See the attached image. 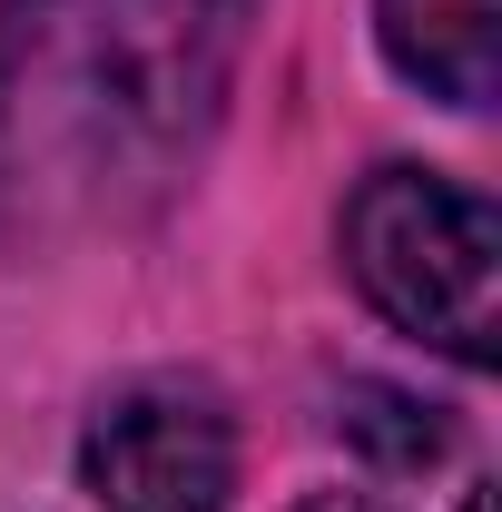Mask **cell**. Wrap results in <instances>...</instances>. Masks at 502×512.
<instances>
[{
  "mask_svg": "<svg viewBox=\"0 0 502 512\" xmlns=\"http://www.w3.org/2000/svg\"><path fill=\"white\" fill-rule=\"evenodd\" d=\"M79 483L109 512H227L237 503V424L207 384L138 375L89 414Z\"/></svg>",
  "mask_w": 502,
  "mask_h": 512,
  "instance_id": "obj_3",
  "label": "cell"
},
{
  "mask_svg": "<svg viewBox=\"0 0 502 512\" xmlns=\"http://www.w3.org/2000/svg\"><path fill=\"white\" fill-rule=\"evenodd\" d=\"M345 266L404 335L443 345L453 365H493V276L502 217L434 168H375L345 207Z\"/></svg>",
  "mask_w": 502,
  "mask_h": 512,
  "instance_id": "obj_2",
  "label": "cell"
},
{
  "mask_svg": "<svg viewBox=\"0 0 502 512\" xmlns=\"http://www.w3.org/2000/svg\"><path fill=\"white\" fill-rule=\"evenodd\" d=\"M256 0H0V247L158 217L207 158Z\"/></svg>",
  "mask_w": 502,
  "mask_h": 512,
  "instance_id": "obj_1",
  "label": "cell"
},
{
  "mask_svg": "<svg viewBox=\"0 0 502 512\" xmlns=\"http://www.w3.org/2000/svg\"><path fill=\"white\" fill-rule=\"evenodd\" d=\"M335 424H345V444H365L375 463H394V473H424V463H443V444H453V424H443L434 404H414V394H394V384H345Z\"/></svg>",
  "mask_w": 502,
  "mask_h": 512,
  "instance_id": "obj_5",
  "label": "cell"
},
{
  "mask_svg": "<svg viewBox=\"0 0 502 512\" xmlns=\"http://www.w3.org/2000/svg\"><path fill=\"white\" fill-rule=\"evenodd\" d=\"M384 60L443 109H493L502 89V0H375Z\"/></svg>",
  "mask_w": 502,
  "mask_h": 512,
  "instance_id": "obj_4",
  "label": "cell"
},
{
  "mask_svg": "<svg viewBox=\"0 0 502 512\" xmlns=\"http://www.w3.org/2000/svg\"><path fill=\"white\" fill-rule=\"evenodd\" d=\"M296 512H384V503H365V493H315V503H296Z\"/></svg>",
  "mask_w": 502,
  "mask_h": 512,
  "instance_id": "obj_6",
  "label": "cell"
}]
</instances>
